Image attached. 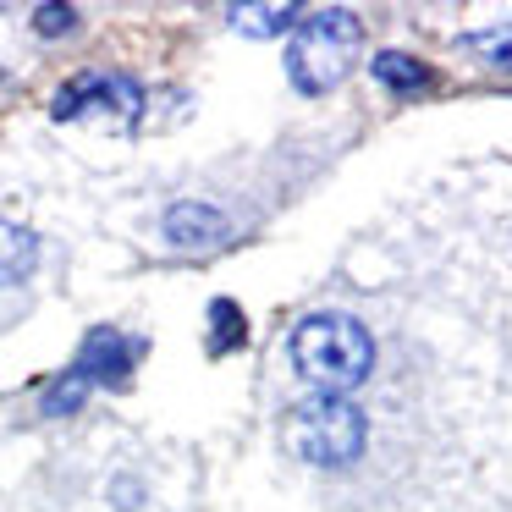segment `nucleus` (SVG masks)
Segmentation results:
<instances>
[{"instance_id": "3", "label": "nucleus", "mask_w": 512, "mask_h": 512, "mask_svg": "<svg viewBox=\"0 0 512 512\" xmlns=\"http://www.w3.org/2000/svg\"><path fill=\"white\" fill-rule=\"evenodd\" d=\"M369 441L364 413L347 397H309L287 413V446L314 468H347Z\"/></svg>"}, {"instance_id": "5", "label": "nucleus", "mask_w": 512, "mask_h": 512, "mask_svg": "<svg viewBox=\"0 0 512 512\" xmlns=\"http://www.w3.org/2000/svg\"><path fill=\"white\" fill-rule=\"evenodd\" d=\"M56 122H83V116H116V122H138L144 116V83L127 72H78L67 89L50 100Z\"/></svg>"}, {"instance_id": "2", "label": "nucleus", "mask_w": 512, "mask_h": 512, "mask_svg": "<svg viewBox=\"0 0 512 512\" xmlns=\"http://www.w3.org/2000/svg\"><path fill=\"white\" fill-rule=\"evenodd\" d=\"M144 353H149L144 336L111 331V325L89 331V336H83V353L72 358V369L45 391V413H50V419H61V413H78V408H83V397H89L94 386H111V391H116V386H127Z\"/></svg>"}, {"instance_id": "12", "label": "nucleus", "mask_w": 512, "mask_h": 512, "mask_svg": "<svg viewBox=\"0 0 512 512\" xmlns=\"http://www.w3.org/2000/svg\"><path fill=\"white\" fill-rule=\"evenodd\" d=\"M34 23L45 39H56V34H72V28H78V12H72V6H39Z\"/></svg>"}, {"instance_id": "10", "label": "nucleus", "mask_w": 512, "mask_h": 512, "mask_svg": "<svg viewBox=\"0 0 512 512\" xmlns=\"http://www.w3.org/2000/svg\"><path fill=\"white\" fill-rule=\"evenodd\" d=\"M243 336H248V320H243V309L237 303H210V353H232V347H243Z\"/></svg>"}, {"instance_id": "8", "label": "nucleus", "mask_w": 512, "mask_h": 512, "mask_svg": "<svg viewBox=\"0 0 512 512\" xmlns=\"http://www.w3.org/2000/svg\"><path fill=\"white\" fill-rule=\"evenodd\" d=\"M375 78L386 83V89H397V94H413V89L430 83V67L413 61V56H402V50H380V56H375Z\"/></svg>"}, {"instance_id": "11", "label": "nucleus", "mask_w": 512, "mask_h": 512, "mask_svg": "<svg viewBox=\"0 0 512 512\" xmlns=\"http://www.w3.org/2000/svg\"><path fill=\"white\" fill-rule=\"evenodd\" d=\"M463 50H468V56H479L485 67H501V72H512V23H501V28H485V34H468V39H463Z\"/></svg>"}, {"instance_id": "4", "label": "nucleus", "mask_w": 512, "mask_h": 512, "mask_svg": "<svg viewBox=\"0 0 512 512\" xmlns=\"http://www.w3.org/2000/svg\"><path fill=\"white\" fill-rule=\"evenodd\" d=\"M358 61V17L353 12H320L292 34L287 72L303 94H325L353 72Z\"/></svg>"}, {"instance_id": "9", "label": "nucleus", "mask_w": 512, "mask_h": 512, "mask_svg": "<svg viewBox=\"0 0 512 512\" xmlns=\"http://www.w3.org/2000/svg\"><path fill=\"white\" fill-rule=\"evenodd\" d=\"M226 17H232V23L243 28V34H254V39L281 34V28H292V23H298V12H292V6H232Z\"/></svg>"}, {"instance_id": "7", "label": "nucleus", "mask_w": 512, "mask_h": 512, "mask_svg": "<svg viewBox=\"0 0 512 512\" xmlns=\"http://www.w3.org/2000/svg\"><path fill=\"white\" fill-rule=\"evenodd\" d=\"M39 270V237L17 221H0V287H17Z\"/></svg>"}, {"instance_id": "1", "label": "nucleus", "mask_w": 512, "mask_h": 512, "mask_svg": "<svg viewBox=\"0 0 512 512\" xmlns=\"http://www.w3.org/2000/svg\"><path fill=\"white\" fill-rule=\"evenodd\" d=\"M292 364H298V375L309 380L320 397H342V391L364 386L369 369H375V342H369V331L353 320V314H309V320H298V331H292Z\"/></svg>"}, {"instance_id": "6", "label": "nucleus", "mask_w": 512, "mask_h": 512, "mask_svg": "<svg viewBox=\"0 0 512 512\" xmlns=\"http://www.w3.org/2000/svg\"><path fill=\"white\" fill-rule=\"evenodd\" d=\"M166 237L177 248H215L232 237V221H226L215 204H199V199H182L166 210Z\"/></svg>"}]
</instances>
